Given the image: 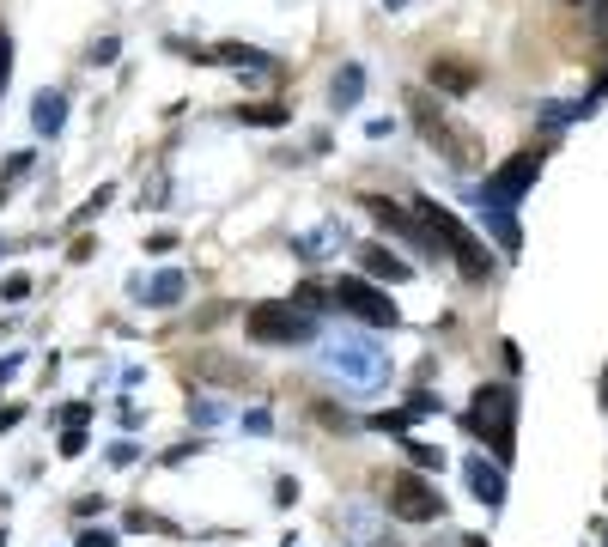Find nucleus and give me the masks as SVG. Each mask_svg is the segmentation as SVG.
<instances>
[{
	"mask_svg": "<svg viewBox=\"0 0 608 547\" xmlns=\"http://www.w3.org/2000/svg\"><path fill=\"white\" fill-rule=\"evenodd\" d=\"M602 408H608V371H602Z\"/></svg>",
	"mask_w": 608,
	"mask_h": 547,
	"instance_id": "23",
	"label": "nucleus"
},
{
	"mask_svg": "<svg viewBox=\"0 0 608 547\" xmlns=\"http://www.w3.org/2000/svg\"><path fill=\"white\" fill-rule=\"evenodd\" d=\"M402 104H408V116H414V128H420V134H426V140H432V146L444 152V159H450L456 171H469V165L481 159V152H475V140H469V134H456V128L444 122V110H438V104H432L426 92H408Z\"/></svg>",
	"mask_w": 608,
	"mask_h": 547,
	"instance_id": "5",
	"label": "nucleus"
},
{
	"mask_svg": "<svg viewBox=\"0 0 608 547\" xmlns=\"http://www.w3.org/2000/svg\"><path fill=\"white\" fill-rule=\"evenodd\" d=\"M463 420H469V432H475L499 462H511V450H517V396H511L505 383H481Z\"/></svg>",
	"mask_w": 608,
	"mask_h": 547,
	"instance_id": "1",
	"label": "nucleus"
},
{
	"mask_svg": "<svg viewBox=\"0 0 608 547\" xmlns=\"http://www.w3.org/2000/svg\"><path fill=\"white\" fill-rule=\"evenodd\" d=\"M432 86H438V92H456V98H463V92H475L481 80H475V73H469L463 61H432Z\"/></svg>",
	"mask_w": 608,
	"mask_h": 547,
	"instance_id": "13",
	"label": "nucleus"
},
{
	"mask_svg": "<svg viewBox=\"0 0 608 547\" xmlns=\"http://www.w3.org/2000/svg\"><path fill=\"white\" fill-rule=\"evenodd\" d=\"M80 450H86V432L67 426V432H61V456H80Z\"/></svg>",
	"mask_w": 608,
	"mask_h": 547,
	"instance_id": "20",
	"label": "nucleus"
},
{
	"mask_svg": "<svg viewBox=\"0 0 608 547\" xmlns=\"http://www.w3.org/2000/svg\"><path fill=\"white\" fill-rule=\"evenodd\" d=\"M469 487H475V499H487V505H505V475H499V468H487V462H469Z\"/></svg>",
	"mask_w": 608,
	"mask_h": 547,
	"instance_id": "14",
	"label": "nucleus"
},
{
	"mask_svg": "<svg viewBox=\"0 0 608 547\" xmlns=\"http://www.w3.org/2000/svg\"><path fill=\"white\" fill-rule=\"evenodd\" d=\"M244 329L262 347H298V341L317 335V317H311V310H298V304H256L244 317Z\"/></svg>",
	"mask_w": 608,
	"mask_h": 547,
	"instance_id": "4",
	"label": "nucleus"
},
{
	"mask_svg": "<svg viewBox=\"0 0 608 547\" xmlns=\"http://www.w3.org/2000/svg\"><path fill=\"white\" fill-rule=\"evenodd\" d=\"M207 61H225V67H238V73H268L274 67V55L250 49V43H219V49H207Z\"/></svg>",
	"mask_w": 608,
	"mask_h": 547,
	"instance_id": "10",
	"label": "nucleus"
},
{
	"mask_svg": "<svg viewBox=\"0 0 608 547\" xmlns=\"http://www.w3.org/2000/svg\"><path fill=\"white\" fill-rule=\"evenodd\" d=\"M359 262H365V274H371V280H390V286H396V280H408V274H414V268H408V262H402V256H390V250H384V244H365V250H359Z\"/></svg>",
	"mask_w": 608,
	"mask_h": 547,
	"instance_id": "11",
	"label": "nucleus"
},
{
	"mask_svg": "<svg viewBox=\"0 0 608 547\" xmlns=\"http://www.w3.org/2000/svg\"><path fill=\"white\" fill-rule=\"evenodd\" d=\"M7 73H13V37H7V25H0V92H7Z\"/></svg>",
	"mask_w": 608,
	"mask_h": 547,
	"instance_id": "19",
	"label": "nucleus"
},
{
	"mask_svg": "<svg viewBox=\"0 0 608 547\" xmlns=\"http://www.w3.org/2000/svg\"><path fill=\"white\" fill-rule=\"evenodd\" d=\"M335 304L353 310V317L371 323V329H396L402 323V310L390 304V292H377L371 280H335Z\"/></svg>",
	"mask_w": 608,
	"mask_h": 547,
	"instance_id": "7",
	"label": "nucleus"
},
{
	"mask_svg": "<svg viewBox=\"0 0 608 547\" xmlns=\"http://www.w3.org/2000/svg\"><path fill=\"white\" fill-rule=\"evenodd\" d=\"M536 171H542V152H517V159H505V165L487 177V189H481V207H499V213H511V207L523 201V189L536 183Z\"/></svg>",
	"mask_w": 608,
	"mask_h": 547,
	"instance_id": "6",
	"label": "nucleus"
},
{
	"mask_svg": "<svg viewBox=\"0 0 608 547\" xmlns=\"http://www.w3.org/2000/svg\"><path fill=\"white\" fill-rule=\"evenodd\" d=\"M359 92H365V67H341V73H335V92H329V98H335V110H353V104H359Z\"/></svg>",
	"mask_w": 608,
	"mask_h": 547,
	"instance_id": "15",
	"label": "nucleus"
},
{
	"mask_svg": "<svg viewBox=\"0 0 608 547\" xmlns=\"http://www.w3.org/2000/svg\"><path fill=\"white\" fill-rule=\"evenodd\" d=\"M408 456H414L420 475H426V468H444V450H438V444H408Z\"/></svg>",
	"mask_w": 608,
	"mask_h": 547,
	"instance_id": "18",
	"label": "nucleus"
},
{
	"mask_svg": "<svg viewBox=\"0 0 608 547\" xmlns=\"http://www.w3.org/2000/svg\"><path fill=\"white\" fill-rule=\"evenodd\" d=\"M238 122H250V128H280V122H286V110H280V104H244V110H238Z\"/></svg>",
	"mask_w": 608,
	"mask_h": 547,
	"instance_id": "17",
	"label": "nucleus"
},
{
	"mask_svg": "<svg viewBox=\"0 0 608 547\" xmlns=\"http://www.w3.org/2000/svg\"><path fill=\"white\" fill-rule=\"evenodd\" d=\"M177 298H183V274H177V268H165L159 280L146 286V304H152V310H165V304H177Z\"/></svg>",
	"mask_w": 608,
	"mask_h": 547,
	"instance_id": "16",
	"label": "nucleus"
},
{
	"mask_svg": "<svg viewBox=\"0 0 608 547\" xmlns=\"http://www.w3.org/2000/svg\"><path fill=\"white\" fill-rule=\"evenodd\" d=\"M359 207H365V213H371L377 225H384V231H396V238H402V244H414V250H432V244H438V238H432V231H426V219H414V213H402V207H396V201H384V195H365Z\"/></svg>",
	"mask_w": 608,
	"mask_h": 547,
	"instance_id": "9",
	"label": "nucleus"
},
{
	"mask_svg": "<svg viewBox=\"0 0 608 547\" xmlns=\"http://www.w3.org/2000/svg\"><path fill=\"white\" fill-rule=\"evenodd\" d=\"M31 122H37V134H61L67 98H61V92H37V98H31Z\"/></svg>",
	"mask_w": 608,
	"mask_h": 547,
	"instance_id": "12",
	"label": "nucleus"
},
{
	"mask_svg": "<svg viewBox=\"0 0 608 547\" xmlns=\"http://www.w3.org/2000/svg\"><path fill=\"white\" fill-rule=\"evenodd\" d=\"M420 219H426V231L438 238V250H444L456 268H463L469 280H487V274H493V256H487V244H481V238H475V231H469L463 219H456L450 207H438L432 195H420Z\"/></svg>",
	"mask_w": 608,
	"mask_h": 547,
	"instance_id": "2",
	"label": "nucleus"
},
{
	"mask_svg": "<svg viewBox=\"0 0 608 547\" xmlns=\"http://www.w3.org/2000/svg\"><path fill=\"white\" fill-rule=\"evenodd\" d=\"M80 547H116V535H110V529H86Z\"/></svg>",
	"mask_w": 608,
	"mask_h": 547,
	"instance_id": "21",
	"label": "nucleus"
},
{
	"mask_svg": "<svg viewBox=\"0 0 608 547\" xmlns=\"http://www.w3.org/2000/svg\"><path fill=\"white\" fill-rule=\"evenodd\" d=\"M390 517H402V523H432V517H444V499H438V487H432L426 475H396V481H390Z\"/></svg>",
	"mask_w": 608,
	"mask_h": 547,
	"instance_id": "8",
	"label": "nucleus"
},
{
	"mask_svg": "<svg viewBox=\"0 0 608 547\" xmlns=\"http://www.w3.org/2000/svg\"><path fill=\"white\" fill-rule=\"evenodd\" d=\"M384 7H390V13H402V7H408V0H384Z\"/></svg>",
	"mask_w": 608,
	"mask_h": 547,
	"instance_id": "22",
	"label": "nucleus"
},
{
	"mask_svg": "<svg viewBox=\"0 0 608 547\" xmlns=\"http://www.w3.org/2000/svg\"><path fill=\"white\" fill-rule=\"evenodd\" d=\"M463 547H487V541H481V535H469V541H463Z\"/></svg>",
	"mask_w": 608,
	"mask_h": 547,
	"instance_id": "24",
	"label": "nucleus"
},
{
	"mask_svg": "<svg viewBox=\"0 0 608 547\" xmlns=\"http://www.w3.org/2000/svg\"><path fill=\"white\" fill-rule=\"evenodd\" d=\"M323 365L341 371L353 389H377V383L390 377V359L377 353V341H365V335H335V341H323Z\"/></svg>",
	"mask_w": 608,
	"mask_h": 547,
	"instance_id": "3",
	"label": "nucleus"
}]
</instances>
